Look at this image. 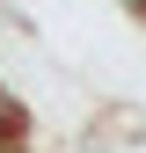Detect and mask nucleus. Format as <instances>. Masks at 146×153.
Segmentation results:
<instances>
[{"label":"nucleus","mask_w":146,"mask_h":153,"mask_svg":"<svg viewBox=\"0 0 146 153\" xmlns=\"http://www.w3.org/2000/svg\"><path fill=\"white\" fill-rule=\"evenodd\" d=\"M7 131H22V102H15V95L0 88V139H7Z\"/></svg>","instance_id":"1"}]
</instances>
